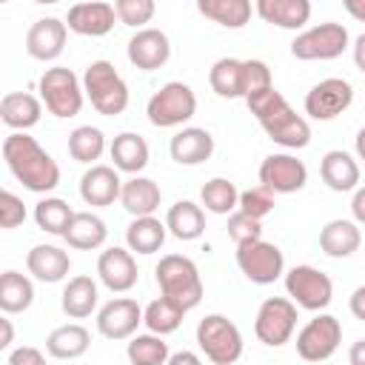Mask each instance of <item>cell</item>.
Returning a JSON list of instances; mask_svg holds the SVG:
<instances>
[{
  "instance_id": "cell-1",
  "label": "cell",
  "mask_w": 365,
  "mask_h": 365,
  "mask_svg": "<svg viewBox=\"0 0 365 365\" xmlns=\"http://www.w3.org/2000/svg\"><path fill=\"white\" fill-rule=\"evenodd\" d=\"M3 160L14 180L34 194H48L60 185L57 160L26 131H11L3 140Z\"/></svg>"
},
{
  "instance_id": "cell-2",
  "label": "cell",
  "mask_w": 365,
  "mask_h": 365,
  "mask_svg": "<svg viewBox=\"0 0 365 365\" xmlns=\"http://www.w3.org/2000/svg\"><path fill=\"white\" fill-rule=\"evenodd\" d=\"M154 274H157L160 294L168 297L171 302H177L182 311H191L200 305L202 279H200V268L194 259H188L182 254H165V257H160Z\"/></svg>"
},
{
  "instance_id": "cell-3",
  "label": "cell",
  "mask_w": 365,
  "mask_h": 365,
  "mask_svg": "<svg viewBox=\"0 0 365 365\" xmlns=\"http://www.w3.org/2000/svg\"><path fill=\"white\" fill-rule=\"evenodd\" d=\"M83 88L97 114L103 117H117L128 108V83L120 77L114 63L108 60H94L83 71Z\"/></svg>"
},
{
  "instance_id": "cell-4",
  "label": "cell",
  "mask_w": 365,
  "mask_h": 365,
  "mask_svg": "<svg viewBox=\"0 0 365 365\" xmlns=\"http://www.w3.org/2000/svg\"><path fill=\"white\" fill-rule=\"evenodd\" d=\"M37 88H40L43 106L54 117L66 120V117H77L80 114L83 100H86V88H83L80 77L71 68H66V66L46 68L43 77H40V83H37Z\"/></svg>"
},
{
  "instance_id": "cell-5",
  "label": "cell",
  "mask_w": 365,
  "mask_h": 365,
  "mask_svg": "<svg viewBox=\"0 0 365 365\" xmlns=\"http://www.w3.org/2000/svg\"><path fill=\"white\" fill-rule=\"evenodd\" d=\"M145 114H148V123L157 128H177L197 114V94L191 91V86L171 80L148 97Z\"/></svg>"
},
{
  "instance_id": "cell-6",
  "label": "cell",
  "mask_w": 365,
  "mask_h": 365,
  "mask_svg": "<svg viewBox=\"0 0 365 365\" xmlns=\"http://www.w3.org/2000/svg\"><path fill=\"white\" fill-rule=\"evenodd\" d=\"M197 345L205 354V359L214 365H234L242 356V334L222 314H208L200 319Z\"/></svg>"
},
{
  "instance_id": "cell-7",
  "label": "cell",
  "mask_w": 365,
  "mask_h": 365,
  "mask_svg": "<svg viewBox=\"0 0 365 365\" xmlns=\"http://www.w3.org/2000/svg\"><path fill=\"white\" fill-rule=\"evenodd\" d=\"M297 331V302L288 297H268L262 299L257 319H254V334L262 345L279 348L291 342Z\"/></svg>"
},
{
  "instance_id": "cell-8",
  "label": "cell",
  "mask_w": 365,
  "mask_h": 365,
  "mask_svg": "<svg viewBox=\"0 0 365 365\" xmlns=\"http://www.w3.org/2000/svg\"><path fill=\"white\" fill-rule=\"evenodd\" d=\"M348 46H351V37L342 23H319V26L302 29L294 37L291 54L297 60H336Z\"/></svg>"
},
{
  "instance_id": "cell-9",
  "label": "cell",
  "mask_w": 365,
  "mask_h": 365,
  "mask_svg": "<svg viewBox=\"0 0 365 365\" xmlns=\"http://www.w3.org/2000/svg\"><path fill=\"white\" fill-rule=\"evenodd\" d=\"M285 291L305 311H325L334 299L331 277L314 265H294L285 271Z\"/></svg>"
},
{
  "instance_id": "cell-10",
  "label": "cell",
  "mask_w": 365,
  "mask_h": 365,
  "mask_svg": "<svg viewBox=\"0 0 365 365\" xmlns=\"http://www.w3.org/2000/svg\"><path fill=\"white\" fill-rule=\"evenodd\" d=\"M237 265L242 271L245 279H251L254 285H271L285 274V257L274 242L251 240L237 245Z\"/></svg>"
},
{
  "instance_id": "cell-11",
  "label": "cell",
  "mask_w": 365,
  "mask_h": 365,
  "mask_svg": "<svg viewBox=\"0 0 365 365\" xmlns=\"http://www.w3.org/2000/svg\"><path fill=\"white\" fill-rule=\"evenodd\" d=\"M342 342V325L334 314H317L314 319H308L302 325V331L297 334V354L305 362H325L336 354Z\"/></svg>"
},
{
  "instance_id": "cell-12",
  "label": "cell",
  "mask_w": 365,
  "mask_h": 365,
  "mask_svg": "<svg viewBox=\"0 0 365 365\" xmlns=\"http://www.w3.org/2000/svg\"><path fill=\"white\" fill-rule=\"evenodd\" d=\"M354 100V88L342 77H325L305 94V114L314 120H334L339 117Z\"/></svg>"
},
{
  "instance_id": "cell-13",
  "label": "cell",
  "mask_w": 365,
  "mask_h": 365,
  "mask_svg": "<svg viewBox=\"0 0 365 365\" xmlns=\"http://www.w3.org/2000/svg\"><path fill=\"white\" fill-rule=\"evenodd\" d=\"M259 182L274 194H294L305 188L308 168L294 154H268L259 163Z\"/></svg>"
},
{
  "instance_id": "cell-14",
  "label": "cell",
  "mask_w": 365,
  "mask_h": 365,
  "mask_svg": "<svg viewBox=\"0 0 365 365\" xmlns=\"http://www.w3.org/2000/svg\"><path fill=\"white\" fill-rule=\"evenodd\" d=\"M97 277L100 282L114 291V294H125L137 285V259H134V251L131 248H120V245H111L100 254L97 259Z\"/></svg>"
},
{
  "instance_id": "cell-15",
  "label": "cell",
  "mask_w": 365,
  "mask_h": 365,
  "mask_svg": "<svg viewBox=\"0 0 365 365\" xmlns=\"http://www.w3.org/2000/svg\"><path fill=\"white\" fill-rule=\"evenodd\" d=\"M140 322H143V308L137 305V299L128 297H117L97 311V331L106 339H131Z\"/></svg>"
},
{
  "instance_id": "cell-16",
  "label": "cell",
  "mask_w": 365,
  "mask_h": 365,
  "mask_svg": "<svg viewBox=\"0 0 365 365\" xmlns=\"http://www.w3.org/2000/svg\"><path fill=\"white\" fill-rule=\"evenodd\" d=\"M128 63L140 71H157L168 63L171 57V40L160 29H137V34L128 40Z\"/></svg>"
},
{
  "instance_id": "cell-17",
  "label": "cell",
  "mask_w": 365,
  "mask_h": 365,
  "mask_svg": "<svg viewBox=\"0 0 365 365\" xmlns=\"http://www.w3.org/2000/svg\"><path fill=\"white\" fill-rule=\"evenodd\" d=\"M114 20H117V9L111 3H103V0L74 3L66 14L68 31H74L80 37H103L114 29Z\"/></svg>"
},
{
  "instance_id": "cell-18",
  "label": "cell",
  "mask_w": 365,
  "mask_h": 365,
  "mask_svg": "<svg viewBox=\"0 0 365 365\" xmlns=\"http://www.w3.org/2000/svg\"><path fill=\"white\" fill-rule=\"evenodd\" d=\"M66 37H68V26L57 17H40L31 23L29 34H26V51L40 60V63H51L63 54L66 48Z\"/></svg>"
},
{
  "instance_id": "cell-19",
  "label": "cell",
  "mask_w": 365,
  "mask_h": 365,
  "mask_svg": "<svg viewBox=\"0 0 365 365\" xmlns=\"http://www.w3.org/2000/svg\"><path fill=\"white\" fill-rule=\"evenodd\" d=\"M120 191H123V180L117 174L114 165H88V171L80 177V197L86 205H97V208H106L111 205L114 200H120Z\"/></svg>"
},
{
  "instance_id": "cell-20",
  "label": "cell",
  "mask_w": 365,
  "mask_h": 365,
  "mask_svg": "<svg viewBox=\"0 0 365 365\" xmlns=\"http://www.w3.org/2000/svg\"><path fill=\"white\" fill-rule=\"evenodd\" d=\"M168 151H171V160L180 163V165H200V163L211 160V154H214V137L205 128L188 125V128H180L171 137Z\"/></svg>"
},
{
  "instance_id": "cell-21",
  "label": "cell",
  "mask_w": 365,
  "mask_h": 365,
  "mask_svg": "<svg viewBox=\"0 0 365 365\" xmlns=\"http://www.w3.org/2000/svg\"><path fill=\"white\" fill-rule=\"evenodd\" d=\"M362 245V231L356 220H331L319 231V248L331 259H345Z\"/></svg>"
},
{
  "instance_id": "cell-22",
  "label": "cell",
  "mask_w": 365,
  "mask_h": 365,
  "mask_svg": "<svg viewBox=\"0 0 365 365\" xmlns=\"http://www.w3.org/2000/svg\"><path fill=\"white\" fill-rule=\"evenodd\" d=\"M254 11L277 29H305L311 20V0H254Z\"/></svg>"
},
{
  "instance_id": "cell-23",
  "label": "cell",
  "mask_w": 365,
  "mask_h": 365,
  "mask_svg": "<svg viewBox=\"0 0 365 365\" xmlns=\"http://www.w3.org/2000/svg\"><path fill=\"white\" fill-rule=\"evenodd\" d=\"M43 117V100H37L29 91H9L0 100V120L11 131H29Z\"/></svg>"
},
{
  "instance_id": "cell-24",
  "label": "cell",
  "mask_w": 365,
  "mask_h": 365,
  "mask_svg": "<svg viewBox=\"0 0 365 365\" xmlns=\"http://www.w3.org/2000/svg\"><path fill=\"white\" fill-rule=\"evenodd\" d=\"M26 268L40 282H60V279H66V274L71 268V259H68V251L43 242V245H34L26 254Z\"/></svg>"
},
{
  "instance_id": "cell-25",
  "label": "cell",
  "mask_w": 365,
  "mask_h": 365,
  "mask_svg": "<svg viewBox=\"0 0 365 365\" xmlns=\"http://www.w3.org/2000/svg\"><path fill=\"white\" fill-rule=\"evenodd\" d=\"M262 131L268 134V140H274L282 148H305L311 143V125L294 108H285L274 120L262 123Z\"/></svg>"
},
{
  "instance_id": "cell-26",
  "label": "cell",
  "mask_w": 365,
  "mask_h": 365,
  "mask_svg": "<svg viewBox=\"0 0 365 365\" xmlns=\"http://www.w3.org/2000/svg\"><path fill=\"white\" fill-rule=\"evenodd\" d=\"M319 177H322V182H325L331 191H339V194L354 191L356 182H359V163H356L348 151L334 148V151H328V154L322 157V163H319Z\"/></svg>"
},
{
  "instance_id": "cell-27",
  "label": "cell",
  "mask_w": 365,
  "mask_h": 365,
  "mask_svg": "<svg viewBox=\"0 0 365 365\" xmlns=\"http://www.w3.org/2000/svg\"><path fill=\"white\" fill-rule=\"evenodd\" d=\"M108 154L114 160V168L117 171H125V174H140L148 165V157H151L145 137H140L134 131L117 134L111 140V145H108Z\"/></svg>"
},
{
  "instance_id": "cell-28",
  "label": "cell",
  "mask_w": 365,
  "mask_h": 365,
  "mask_svg": "<svg viewBox=\"0 0 365 365\" xmlns=\"http://www.w3.org/2000/svg\"><path fill=\"white\" fill-rule=\"evenodd\" d=\"M160 200H163V191H160V185H157L151 177H140V174H134L131 180L123 182L120 202H123V208H125L131 217L154 214V211L160 208Z\"/></svg>"
},
{
  "instance_id": "cell-29",
  "label": "cell",
  "mask_w": 365,
  "mask_h": 365,
  "mask_svg": "<svg viewBox=\"0 0 365 365\" xmlns=\"http://www.w3.org/2000/svg\"><path fill=\"white\" fill-rule=\"evenodd\" d=\"M60 308L66 317L71 319H86L91 317V311L97 308V282L86 274H77L66 282L63 294H60Z\"/></svg>"
},
{
  "instance_id": "cell-30",
  "label": "cell",
  "mask_w": 365,
  "mask_h": 365,
  "mask_svg": "<svg viewBox=\"0 0 365 365\" xmlns=\"http://www.w3.org/2000/svg\"><path fill=\"white\" fill-rule=\"evenodd\" d=\"M88 345H91V334L80 322H66L46 336V351L54 359H77L88 351Z\"/></svg>"
},
{
  "instance_id": "cell-31",
  "label": "cell",
  "mask_w": 365,
  "mask_h": 365,
  "mask_svg": "<svg viewBox=\"0 0 365 365\" xmlns=\"http://www.w3.org/2000/svg\"><path fill=\"white\" fill-rule=\"evenodd\" d=\"M165 225H168V234L182 240V242L200 240L202 231H205V211L191 200H180V202H174L168 208Z\"/></svg>"
},
{
  "instance_id": "cell-32",
  "label": "cell",
  "mask_w": 365,
  "mask_h": 365,
  "mask_svg": "<svg viewBox=\"0 0 365 365\" xmlns=\"http://www.w3.org/2000/svg\"><path fill=\"white\" fill-rule=\"evenodd\" d=\"M165 234H168V225L160 222L154 214H145V217H134L125 228V242L134 254H157L165 242Z\"/></svg>"
},
{
  "instance_id": "cell-33",
  "label": "cell",
  "mask_w": 365,
  "mask_h": 365,
  "mask_svg": "<svg viewBox=\"0 0 365 365\" xmlns=\"http://www.w3.org/2000/svg\"><path fill=\"white\" fill-rule=\"evenodd\" d=\"M106 237H108V228H106V222H103L97 214H91V211H77L63 240H66L71 248H77V251H94V248H100V245L106 242Z\"/></svg>"
},
{
  "instance_id": "cell-34",
  "label": "cell",
  "mask_w": 365,
  "mask_h": 365,
  "mask_svg": "<svg viewBox=\"0 0 365 365\" xmlns=\"http://www.w3.org/2000/svg\"><path fill=\"white\" fill-rule=\"evenodd\" d=\"M34 302V285L20 271H3L0 277V311L3 314H23Z\"/></svg>"
},
{
  "instance_id": "cell-35",
  "label": "cell",
  "mask_w": 365,
  "mask_h": 365,
  "mask_svg": "<svg viewBox=\"0 0 365 365\" xmlns=\"http://www.w3.org/2000/svg\"><path fill=\"white\" fill-rule=\"evenodd\" d=\"M197 11L222 29H242L251 20V0H197Z\"/></svg>"
},
{
  "instance_id": "cell-36",
  "label": "cell",
  "mask_w": 365,
  "mask_h": 365,
  "mask_svg": "<svg viewBox=\"0 0 365 365\" xmlns=\"http://www.w3.org/2000/svg\"><path fill=\"white\" fill-rule=\"evenodd\" d=\"M77 211H71V205L60 197H46L34 205V222L37 228H43L46 234H54V237H66L71 220H74Z\"/></svg>"
},
{
  "instance_id": "cell-37",
  "label": "cell",
  "mask_w": 365,
  "mask_h": 365,
  "mask_svg": "<svg viewBox=\"0 0 365 365\" xmlns=\"http://www.w3.org/2000/svg\"><path fill=\"white\" fill-rule=\"evenodd\" d=\"M188 311H182L177 302H171L168 297L160 294V299H151L145 308H143V325L154 334H174L180 325H182V317Z\"/></svg>"
},
{
  "instance_id": "cell-38",
  "label": "cell",
  "mask_w": 365,
  "mask_h": 365,
  "mask_svg": "<svg viewBox=\"0 0 365 365\" xmlns=\"http://www.w3.org/2000/svg\"><path fill=\"white\" fill-rule=\"evenodd\" d=\"M125 354H128V362H131V365H165L168 356H171L168 342L163 339V334H154V331H148V334H134V336L128 339Z\"/></svg>"
},
{
  "instance_id": "cell-39",
  "label": "cell",
  "mask_w": 365,
  "mask_h": 365,
  "mask_svg": "<svg viewBox=\"0 0 365 365\" xmlns=\"http://www.w3.org/2000/svg\"><path fill=\"white\" fill-rule=\"evenodd\" d=\"M208 83L217 97H242V60L220 57L208 71Z\"/></svg>"
},
{
  "instance_id": "cell-40",
  "label": "cell",
  "mask_w": 365,
  "mask_h": 365,
  "mask_svg": "<svg viewBox=\"0 0 365 365\" xmlns=\"http://www.w3.org/2000/svg\"><path fill=\"white\" fill-rule=\"evenodd\" d=\"M103 151H106V137H103V131L97 125H77L68 134V154L77 163L94 165V160H100Z\"/></svg>"
},
{
  "instance_id": "cell-41",
  "label": "cell",
  "mask_w": 365,
  "mask_h": 365,
  "mask_svg": "<svg viewBox=\"0 0 365 365\" xmlns=\"http://www.w3.org/2000/svg\"><path fill=\"white\" fill-rule=\"evenodd\" d=\"M200 200H202L205 211H211V214H231L240 205V191L231 180L214 177L200 188Z\"/></svg>"
},
{
  "instance_id": "cell-42",
  "label": "cell",
  "mask_w": 365,
  "mask_h": 365,
  "mask_svg": "<svg viewBox=\"0 0 365 365\" xmlns=\"http://www.w3.org/2000/svg\"><path fill=\"white\" fill-rule=\"evenodd\" d=\"M245 106H248V111L257 117V123L262 125V123H268V120H274L277 114H282L285 108H291L288 106V100L274 88V86H268V88H262V91H254V94H248L245 97Z\"/></svg>"
},
{
  "instance_id": "cell-43",
  "label": "cell",
  "mask_w": 365,
  "mask_h": 365,
  "mask_svg": "<svg viewBox=\"0 0 365 365\" xmlns=\"http://www.w3.org/2000/svg\"><path fill=\"white\" fill-rule=\"evenodd\" d=\"M114 9H117V20L123 26L145 29V23H151V17L157 11V0H114Z\"/></svg>"
},
{
  "instance_id": "cell-44",
  "label": "cell",
  "mask_w": 365,
  "mask_h": 365,
  "mask_svg": "<svg viewBox=\"0 0 365 365\" xmlns=\"http://www.w3.org/2000/svg\"><path fill=\"white\" fill-rule=\"evenodd\" d=\"M274 197H277V194L259 182V185H254V188L240 191V205H237V208L245 211V214H251V217H257V220H262V217H268V214L274 211Z\"/></svg>"
},
{
  "instance_id": "cell-45",
  "label": "cell",
  "mask_w": 365,
  "mask_h": 365,
  "mask_svg": "<svg viewBox=\"0 0 365 365\" xmlns=\"http://www.w3.org/2000/svg\"><path fill=\"white\" fill-rule=\"evenodd\" d=\"M228 237L242 245V242H251V240H259L262 237V220L245 214V211H231L228 214Z\"/></svg>"
},
{
  "instance_id": "cell-46",
  "label": "cell",
  "mask_w": 365,
  "mask_h": 365,
  "mask_svg": "<svg viewBox=\"0 0 365 365\" xmlns=\"http://www.w3.org/2000/svg\"><path fill=\"white\" fill-rule=\"evenodd\" d=\"M268 86H274L268 63L254 60V57H251V60H242V100H245L248 94H254V91L268 88Z\"/></svg>"
},
{
  "instance_id": "cell-47",
  "label": "cell",
  "mask_w": 365,
  "mask_h": 365,
  "mask_svg": "<svg viewBox=\"0 0 365 365\" xmlns=\"http://www.w3.org/2000/svg\"><path fill=\"white\" fill-rule=\"evenodd\" d=\"M26 222V205L17 194L0 191V225L3 228H17Z\"/></svg>"
},
{
  "instance_id": "cell-48",
  "label": "cell",
  "mask_w": 365,
  "mask_h": 365,
  "mask_svg": "<svg viewBox=\"0 0 365 365\" xmlns=\"http://www.w3.org/2000/svg\"><path fill=\"white\" fill-rule=\"evenodd\" d=\"M43 359H46V354L31 345H23L9 354V365H43Z\"/></svg>"
},
{
  "instance_id": "cell-49",
  "label": "cell",
  "mask_w": 365,
  "mask_h": 365,
  "mask_svg": "<svg viewBox=\"0 0 365 365\" xmlns=\"http://www.w3.org/2000/svg\"><path fill=\"white\" fill-rule=\"evenodd\" d=\"M348 308H351V314H354L359 322H365V285L354 288V294H351V299H348Z\"/></svg>"
},
{
  "instance_id": "cell-50",
  "label": "cell",
  "mask_w": 365,
  "mask_h": 365,
  "mask_svg": "<svg viewBox=\"0 0 365 365\" xmlns=\"http://www.w3.org/2000/svg\"><path fill=\"white\" fill-rule=\"evenodd\" d=\"M351 214L359 225H365V185L354 188V200H351Z\"/></svg>"
},
{
  "instance_id": "cell-51",
  "label": "cell",
  "mask_w": 365,
  "mask_h": 365,
  "mask_svg": "<svg viewBox=\"0 0 365 365\" xmlns=\"http://www.w3.org/2000/svg\"><path fill=\"white\" fill-rule=\"evenodd\" d=\"M11 342H14V325L9 317H3L0 319V351H6Z\"/></svg>"
},
{
  "instance_id": "cell-52",
  "label": "cell",
  "mask_w": 365,
  "mask_h": 365,
  "mask_svg": "<svg viewBox=\"0 0 365 365\" xmlns=\"http://www.w3.org/2000/svg\"><path fill=\"white\" fill-rule=\"evenodd\" d=\"M342 6H345V11H348L354 20L365 23V0H342Z\"/></svg>"
},
{
  "instance_id": "cell-53",
  "label": "cell",
  "mask_w": 365,
  "mask_h": 365,
  "mask_svg": "<svg viewBox=\"0 0 365 365\" xmlns=\"http://www.w3.org/2000/svg\"><path fill=\"white\" fill-rule=\"evenodd\" d=\"M354 63H356V68L365 74V31L354 40Z\"/></svg>"
},
{
  "instance_id": "cell-54",
  "label": "cell",
  "mask_w": 365,
  "mask_h": 365,
  "mask_svg": "<svg viewBox=\"0 0 365 365\" xmlns=\"http://www.w3.org/2000/svg\"><path fill=\"white\" fill-rule=\"evenodd\" d=\"M168 365H200V356L191 354V351H180V354L168 356Z\"/></svg>"
},
{
  "instance_id": "cell-55",
  "label": "cell",
  "mask_w": 365,
  "mask_h": 365,
  "mask_svg": "<svg viewBox=\"0 0 365 365\" xmlns=\"http://www.w3.org/2000/svg\"><path fill=\"white\" fill-rule=\"evenodd\" d=\"M348 362L351 365H365V339H356L348 351Z\"/></svg>"
},
{
  "instance_id": "cell-56",
  "label": "cell",
  "mask_w": 365,
  "mask_h": 365,
  "mask_svg": "<svg viewBox=\"0 0 365 365\" xmlns=\"http://www.w3.org/2000/svg\"><path fill=\"white\" fill-rule=\"evenodd\" d=\"M356 157L365 160V128L356 131Z\"/></svg>"
},
{
  "instance_id": "cell-57",
  "label": "cell",
  "mask_w": 365,
  "mask_h": 365,
  "mask_svg": "<svg viewBox=\"0 0 365 365\" xmlns=\"http://www.w3.org/2000/svg\"><path fill=\"white\" fill-rule=\"evenodd\" d=\"M34 3H40V6H54V3H60V0H34Z\"/></svg>"
},
{
  "instance_id": "cell-58",
  "label": "cell",
  "mask_w": 365,
  "mask_h": 365,
  "mask_svg": "<svg viewBox=\"0 0 365 365\" xmlns=\"http://www.w3.org/2000/svg\"><path fill=\"white\" fill-rule=\"evenodd\" d=\"M0 3H9V0H0Z\"/></svg>"
}]
</instances>
